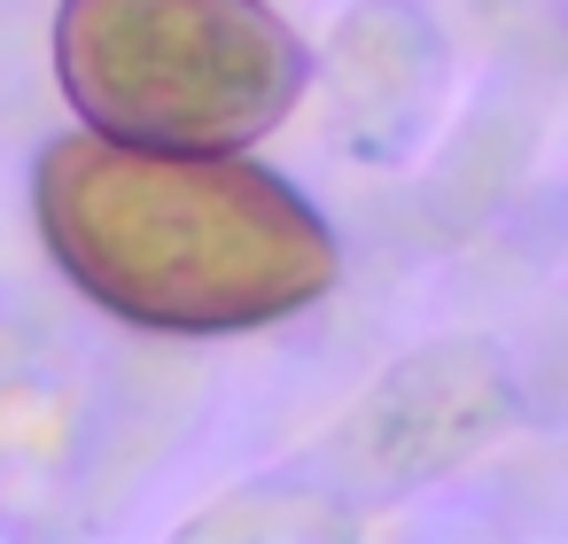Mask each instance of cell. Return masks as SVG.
<instances>
[{
	"label": "cell",
	"instance_id": "6da1fadb",
	"mask_svg": "<svg viewBox=\"0 0 568 544\" xmlns=\"http://www.w3.org/2000/svg\"><path fill=\"white\" fill-rule=\"evenodd\" d=\"M40 218L110 311L149 327H242L327 288V226L250 164L195 148L63 141L48 148Z\"/></svg>",
	"mask_w": 568,
	"mask_h": 544
},
{
	"label": "cell",
	"instance_id": "7a4b0ae2",
	"mask_svg": "<svg viewBox=\"0 0 568 544\" xmlns=\"http://www.w3.org/2000/svg\"><path fill=\"white\" fill-rule=\"evenodd\" d=\"M63 86L102 141L219 156L281 125L304 48L257 0H71Z\"/></svg>",
	"mask_w": 568,
	"mask_h": 544
}]
</instances>
